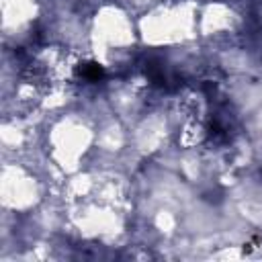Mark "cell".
<instances>
[{
  "label": "cell",
  "mask_w": 262,
  "mask_h": 262,
  "mask_svg": "<svg viewBox=\"0 0 262 262\" xmlns=\"http://www.w3.org/2000/svg\"><path fill=\"white\" fill-rule=\"evenodd\" d=\"M76 74L82 80H86V82H98L104 76V68L100 63H96V61H86V63H80L78 66Z\"/></svg>",
  "instance_id": "cell-1"
}]
</instances>
